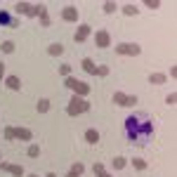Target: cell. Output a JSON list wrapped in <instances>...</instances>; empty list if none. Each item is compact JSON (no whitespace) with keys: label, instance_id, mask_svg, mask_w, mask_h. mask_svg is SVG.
Listing matches in <instances>:
<instances>
[{"label":"cell","instance_id":"3957f363","mask_svg":"<svg viewBox=\"0 0 177 177\" xmlns=\"http://www.w3.org/2000/svg\"><path fill=\"white\" fill-rule=\"evenodd\" d=\"M87 104L83 102V99H73V104L69 106V113H78V111H85Z\"/></svg>","mask_w":177,"mask_h":177},{"label":"cell","instance_id":"4fadbf2b","mask_svg":"<svg viewBox=\"0 0 177 177\" xmlns=\"http://www.w3.org/2000/svg\"><path fill=\"white\" fill-rule=\"evenodd\" d=\"M5 170L14 172V175H22V168H17V165H5Z\"/></svg>","mask_w":177,"mask_h":177},{"label":"cell","instance_id":"5bb4252c","mask_svg":"<svg viewBox=\"0 0 177 177\" xmlns=\"http://www.w3.org/2000/svg\"><path fill=\"white\" fill-rule=\"evenodd\" d=\"M17 137H22V140H28V137H31V132H26V130H17Z\"/></svg>","mask_w":177,"mask_h":177},{"label":"cell","instance_id":"ac0fdd59","mask_svg":"<svg viewBox=\"0 0 177 177\" xmlns=\"http://www.w3.org/2000/svg\"><path fill=\"white\" fill-rule=\"evenodd\" d=\"M116 10V5H113V2H106V5H104V12H113Z\"/></svg>","mask_w":177,"mask_h":177},{"label":"cell","instance_id":"52a82bcc","mask_svg":"<svg viewBox=\"0 0 177 177\" xmlns=\"http://www.w3.org/2000/svg\"><path fill=\"white\" fill-rule=\"evenodd\" d=\"M87 142H90V144H97V142H99V132H97V130H87Z\"/></svg>","mask_w":177,"mask_h":177},{"label":"cell","instance_id":"7c38bea8","mask_svg":"<svg viewBox=\"0 0 177 177\" xmlns=\"http://www.w3.org/2000/svg\"><path fill=\"white\" fill-rule=\"evenodd\" d=\"M116 99H118V104H135V97L130 99V97H120V95H118Z\"/></svg>","mask_w":177,"mask_h":177},{"label":"cell","instance_id":"7402d4cb","mask_svg":"<svg viewBox=\"0 0 177 177\" xmlns=\"http://www.w3.org/2000/svg\"><path fill=\"white\" fill-rule=\"evenodd\" d=\"M2 71H5V66H2V64H0V78H2Z\"/></svg>","mask_w":177,"mask_h":177},{"label":"cell","instance_id":"7a4b0ae2","mask_svg":"<svg viewBox=\"0 0 177 177\" xmlns=\"http://www.w3.org/2000/svg\"><path fill=\"white\" fill-rule=\"evenodd\" d=\"M118 52H123V54H140V45H130V43H123V45H118Z\"/></svg>","mask_w":177,"mask_h":177},{"label":"cell","instance_id":"ffe728a7","mask_svg":"<svg viewBox=\"0 0 177 177\" xmlns=\"http://www.w3.org/2000/svg\"><path fill=\"white\" fill-rule=\"evenodd\" d=\"M125 12H128V14H137V7H132V5H128V7H125Z\"/></svg>","mask_w":177,"mask_h":177},{"label":"cell","instance_id":"6da1fadb","mask_svg":"<svg viewBox=\"0 0 177 177\" xmlns=\"http://www.w3.org/2000/svg\"><path fill=\"white\" fill-rule=\"evenodd\" d=\"M154 137V120L149 113H130L125 118V140L135 146H146Z\"/></svg>","mask_w":177,"mask_h":177},{"label":"cell","instance_id":"8992f818","mask_svg":"<svg viewBox=\"0 0 177 177\" xmlns=\"http://www.w3.org/2000/svg\"><path fill=\"white\" fill-rule=\"evenodd\" d=\"M87 33H90V26H81V31L76 33V40H78V43H83V40L87 38Z\"/></svg>","mask_w":177,"mask_h":177},{"label":"cell","instance_id":"2e32d148","mask_svg":"<svg viewBox=\"0 0 177 177\" xmlns=\"http://www.w3.org/2000/svg\"><path fill=\"white\" fill-rule=\"evenodd\" d=\"M163 81H165V78H163V76H154V78H151V83H156V85H161Z\"/></svg>","mask_w":177,"mask_h":177},{"label":"cell","instance_id":"44dd1931","mask_svg":"<svg viewBox=\"0 0 177 177\" xmlns=\"http://www.w3.org/2000/svg\"><path fill=\"white\" fill-rule=\"evenodd\" d=\"M38 109H40V111H47V99H43V102H40V106H38Z\"/></svg>","mask_w":177,"mask_h":177},{"label":"cell","instance_id":"277c9868","mask_svg":"<svg viewBox=\"0 0 177 177\" xmlns=\"http://www.w3.org/2000/svg\"><path fill=\"white\" fill-rule=\"evenodd\" d=\"M0 24H5V26H17V22L7 14V12H0Z\"/></svg>","mask_w":177,"mask_h":177},{"label":"cell","instance_id":"e0dca14e","mask_svg":"<svg viewBox=\"0 0 177 177\" xmlns=\"http://www.w3.org/2000/svg\"><path fill=\"white\" fill-rule=\"evenodd\" d=\"M50 52H52V54H59V52H61V45H52V47H50Z\"/></svg>","mask_w":177,"mask_h":177},{"label":"cell","instance_id":"d6986e66","mask_svg":"<svg viewBox=\"0 0 177 177\" xmlns=\"http://www.w3.org/2000/svg\"><path fill=\"white\" fill-rule=\"evenodd\" d=\"M40 154V149H38V146H31V149H28V156H38Z\"/></svg>","mask_w":177,"mask_h":177},{"label":"cell","instance_id":"ba28073f","mask_svg":"<svg viewBox=\"0 0 177 177\" xmlns=\"http://www.w3.org/2000/svg\"><path fill=\"white\" fill-rule=\"evenodd\" d=\"M7 85H10L12 90H19V87H22V83H19V78H17V76H10V78H7Z\"/></svg>","mask_w":177,"mask_h":177},{"label":"cell","instance_id":"5b68a950","mask_svg":"<svg viewBox=\"0 0 177 177\" xmlns=\"http://www.w3.org/2000/svg\"><path fill=\"white\" fill-rule=\"evenodd\" d=\"M97 45H99V47H109V36L106 33H97Z\"/></svg>","mask_w":177,"mask_h":177},{"label":"cell","instance_id":"8fae6325","mask_svg":"<svg viewBox=\"0 0 177 177\" xmlns=\"http://www.w3.org/2000/svg\"><path fill=\"white\" fill-rule=\"evenodd\" d=\"M66 85H71V87H78L81 92H87V87H85V85H78V81H73V78H69V81H66Z\"/></svg>","mask_w":177,"mask_h":177},{"label":"cell","instance_id":"30bf717a","mask_svg":"<svg viewBox=\"0 0 177 177\" xmlns=\"http://www.w3.org/2000/svg\"><path fill=\"white\" fill-rule=\"evenodd\" d=\"M64 19H78V12L73 7H69V10H64Z\"/></svg>","mask_w":177,"mask_h":177},{"label":"cell","instance_id":"9a60e30c","mask_svg":"<svg viewBox=\"0 0 177 177\" xmlns=\"http://www.w3.org/2000/svg\"><path fill=\"white\" fill-rule=\"evenodd\" d=\"M2 50H5V52H12V50H14V43H10V40L2 43Z\"/></svg>","mask_w":177,"mask_h":177},{"label":"cell","instance_id":"9c48e42d","mask_svg":"<svg viewBox=\"0 0 177 177\" xmlns=\"http://www.w3.org/2000/svg\"><path fill=\"white\" fill-rule=\"evenodd\" d=\"M83 69H85L87 71V73H95V64H92V59H83Z\"/></svg>","mask_w":177,"mask_h":177}]
</instances>
